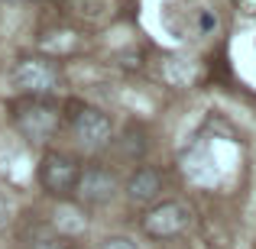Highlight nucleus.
<instances>
[{"instance_id": "obj_8", "label": "nucleus", "mask_w": 256, "mask_h": 249, "mask_svg": "<svg viewBox=\"0 0 256 249\" xmlns=\"http://www.w3.org/2000/svg\"><path fill=\"white\" fill-rule=\"evenodd\" d=\"M56 227L62 233H84V220L75 207H58L56 211Z\"/></svg>"}, {"instance_id": "obj_2", "label": "nucleus", "mask_w": 256, "mask_h": 249, "mask_svg": "<svg viewBox=\"0 0 256 249\" xmlns=\"http://www.w3.org/2000/svg\"><path fill=\"white\" fill-rule=\"evenodd\" d=\"M62 75L52 58H23L13 68V87L26 97H49L58 87Z\"/></svg>"}, {"instance_id": "obj_4", "label": "nucleus", "mask_w": 256, "mask_h": 249, "mask_svg": "<svg viewBox=\"0 0 256 249\" xmlns=\"http://www.w3.org/2000/svg\"><path fill=\"white\" fill-rule=\"evenodd\" d=\"M188 224H192V211H188L182 201H159L143 217V230L150 233L152 240H172V237H178Z\"/></svg>"}, {"instance_id": "obj_6", "label": "nucleus", "mask_w": 256, "mask_h": 249, "mask_svg": "<svg viewBox=\"0 0 256 249\" xmlns=\"http://www.w3.org/2000/svg\"><path fill=\"white\" fill-rule=\"evenodd\" d=\"M117 191H120V181L107 165L82 168V178H78V185H75V194L82 198V204H91V207L110 204V201L117 198Z\"/></svg>"}, {"instance_id": "obj_3", "label": "nucleus", "mask_w": 256, "mask_h": 249, "mask_svg": "<svg viewBox=\"0 0 256 249\" xmlns=\"http://www.w3.org/2000/svg\"><path fill=\"white\" fill-rule=\"evenodd\" d=\"M78 178H82V165L68 152H46L42 162H39V185L56 198L75 191Z\"/></svg>"}, {"instance_id": "obj_9", "label": "nucleus", "mask_w": 256, "mask_h": 249, "mask_svg": "<svg viewBox=\"0 0 256 249\" xmlns=\"http://www.w3.org/2000/svg\"><path fill=\"white\" fill-rule=\"evenodd\" d=\"M98 249H140L136 243H133L130 237H107L104 243H100Z\"/></svg>"}, {"instance_id": "obj_5", "label": "nucleus", "mask_w": 256, "mask_h": 249, "mask_svg": "<svg viewBox=\"0 0 256 249\" xmlns=\"http://www.w3.org/2000/svg\"><path fill=\"white\" fill-rule=\"evenodd\" d=\"M72 133H75L78 146L88 152H100L110 146L114 139V123L104 110L98 107H84L82 113H75V123H72Z\"/></svg>"}, {"instance_id": "obj_11", "label": "nucleus", "mask_w": 256, "mask_h": 249, "mask_svg": "<svg viewBox=\"0 0 256 249\" xmlns=\"http://www.w3.org/2000/svg\"><path fill=\"white\" fill-rule=\"evenodd\" d=\"M42 249H62V246H56V243H46Z\"/></svg>"}, {"instance_id": "obj_1", "label": "nucleus", "mask_w": 256, "mask_h": 249, "mask_svg": "<svg viewBox=\"0 0 256 249\" xmlns=\"http://www.w3.org/2000/svg\"><path fill=\"white\" fill-rule=\"evenodd\" d=\"M13 126H16V133L26 139V143L42 146L58 133L62 113H58V107L52 104V100H46V97H26V100H20V104L13 107Z\"/></svg>"}, {"instance_id": "obj_10", "label": "nucleus", "mask_w": 256, "mask_h": 249, "mask_svg": "<svg viewBox=\"0 0 256 249\" xmlns=\"http://www.w3.org/2000/svg\"><path fill=\"white\" fill-rule=\"evenodd\" d=\"M10 224H13V204H10L6 194H0V233H4Z\"/></svg>"}, {"instance_id": "obj_7", "label": "nucleus", "mask_w": 256, "mask_h": 249, "mask_svg": "<svg viewBox=\"0 0 256 249\" xmlns=\"http://www.w3.org/2000/svg\"><path fill=\"white\" fill-rule=\"evenodd\" d=\"M159 191H162V175L152 165H140L136 172L126 178V198H130L133 204H150V201L159 198Z\"/></svg>"}]
</instances>
